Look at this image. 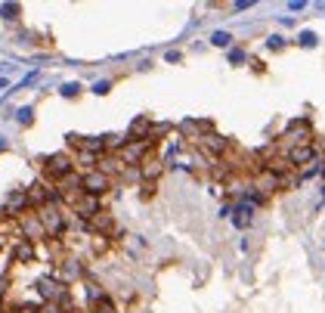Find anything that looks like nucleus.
I'll list each match as a JSON object with an SVG mask.
<instances>
[{
    "label": "nucleus",
    "instance_id": "nucleus-1",
    "mask_svg": "<svg viewBox=\"0 0 325 313\" xmlns=\"http://www.w3.org/2000/svg\"><path fill=\"white\" fill-rule=\"evenodd\" d=\"M43 171L50 174V177H56V183H59L62 177L75 174V158H72V155H65V152L50 155V158H46V165H43Z\"/></svg>",
    "mask_w": 325,
    "mask_h": 313
},
{
    "label": "nucleus",
    "instance_id": "nucleus-13",
    "mask_svg": "<svg viewBox=\"0 0 325 313\" xmlns=\"http://www.w3.org/2000/svg\"><path fill=\"white\" fill-rule=\"evenodd\" d=\"M6 285H9V279H6V276H0V298L6 295Z\"/></svg>",
    "mask_w": 325,
    "mask_h": 313
},
{
    "label": "nucleus",
    "instance_id": "nucleus-4",
    "mask_svg": "<svg viewBox=\"0 0 325 313\" xmlns=\"http://www.w3.org/2000/svg\"><path fill=\"white\" fill-rule=\"evenodd\" d=\"M202 149H204V152H211V155H217V158H223L229 149H232V143L226 140V136H220V134H204L202 136Z\"/></svg>",
    "mask_w": 325,
    "mask_h": 313
},
{
    "label": "nucleus",
    "instance_id": "nucleus-11",
    "mask_svg": "<svg viewBox=\"0 0 325 313\" xmlns=\"http://www.w3.org/2000/svg\"><path fill=\"white\" fill-rule=\"evenodd\" d=\"M229 41H232V38H229L226 31H217V34H214V44H217V47H226Z\"/></svg>",
    "mask_w": 325,
    "mask_h": 313
},
{
    "label": "nucleus",
    "instance_id": "nucleus-7",
    "mask_svg": "<svg viewBox=\"0 0 325 313\" xmlns=\"http://www.w3.org/2000/svg\"><path fill=\"white\" fill-rule=\"evenodd\" d=\"M285 140L291 143V149H294V146H310V127H307V121H294Z\"/></svg>",
    "mask_w": 325,
    "mask_h": 313
},
{
    "label": "nucleus",
    "instance_id": "nucleus-9",
    "mask_svg": "<svg viewBox=\"0 0 325 313\" xmlns=\"http://www.w3.org/2000/svg\"><path fill=\"white\" fill-rule=\"evenodd\" d=\"M90 226L96 229V233H109V229H112V217L106 211H99L96 217H90Z\"/></svg>",
    "mask_w": 325,
    "mask_h": 313
},
{
    "label": "nucleus",
    "instance_id": "nucleus-5",
    "mask_svg": "<svg viewBox=\"0 0 325 313\" xmlns=\"http://www.w3.org/2000/svg\"><path fill=\"white\" fill-rule=\"evenodd\" d=\"M164 171V165H161V158L158 155H152L149 152L143 161H139V177H143L146 183H152V180H158V174Z\"/></svg>",
    "mask_w": 325,
    "mask_h": 313
},
{
    "label": "nucleus",
    "instance_id": "nucleus-2",
    "mask_svg": "<svg viewBox=\"0 0 325 313\" xmlns=\"http://www.w3.org/2000/svg\"><path fill=\"white\" fill-rule=\"evenodd\" d=\"M38 220L43 224V233L46 236H56V233H62V229H65V217H62L59 208H53V205H43Z\"/></svg>",
    "mask_w": 325,
    "mask_h": 313
},
{
    "label": "nucleus",
    "instance_id": "nucleus-8",
    "mask_svg": "<svg viewBox=\"0 0 325 313\" xmlns=\"http://www.w3.org/2000/svg\"><path fill=\"white\" fill-rule=\"evenodd\" d=\"M313 146H294L291 152H288V161H291V168H297V165H307V161H313Z\"/></svg>",
    "mask_w": 325,
    "mask_h": 313
},
{
    "label": "nucleus",
    "instance_id": "nucleus-3",
    "mask_svg": "<svg viewBox=\"0 0 325 313\" xmlns=\"http://www.w3.org/2000/svg\"><path fill=\"white\" fill-rule=\"evenodd\" d=\"M81 186H84L87 195H102V192L112 186V177H106L99 168H93V171H87L84 177H81Z\"/></svg>",
    "mask_w": 325,
    "mask_h": 313
},
{
    "label": "nucleus",
    "instance_id": "nucleus-12",
    "mask_svg": "<svg viewBox=\"0 0 325 313\" xmlns=\"http://www.w3.org/2000/svg\"><path fill=\"white\" fill-rule=\"evenodd\" d=\"M16 313H41V307L38 304H22V307H16Z\"/></svg>",
    "mask_w": 325,
    "mask_h": 313
},
{
    "label": "nucleus",
    "instance_id": "nucleus-10",
    "mask_svg": "<svg viewBox=\"0 0 325 313\" xmlns=\"http://www.w3.org/2000/svg\"><path fill=\"white\" fill-rule=\"evenodd\" d=\"M16 258H19V261H31V258H34V248H31V242H22V245L16 248Z\"/></svg>",
    "mask_w": 325,
    "mask_h": 313
},
{
    "label": "nucleus",
    "instance_id": "nucleus-6",
    "mask_svg": "<svg viewBox=\"0 0 325 313\" xmlns=\"http://www.w3.org/2000/svg\"><path fill=\"white\" fill-rule=\"evenodd\" d=\"M75 214L87 217V220H90V217H96V214H99V199H96V195H87V192H84V195H81V199L75 202Z\"/></svg>",
    "mask_w": 325,
    "mask_h": 313
}]
</instances>
